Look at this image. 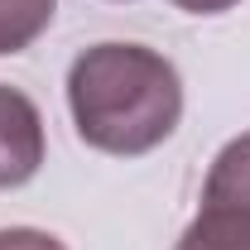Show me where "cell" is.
Instances as JSON below:
<instances>
[{"label":"cell","instance_id":"cell-2","mask_svg":"<svg viewBox=\"0 0 250 250\" xmlns=\"http://www.w3.org/2000/svg\"><path fill=\"white\" fill-rule=\"evenodd\" d=\"M43 164V116L24 92L0 82V192L29 183Z\"/></svg>","mask_w":250,"mask_h":250},{"label":"cell","instance_id":"cell-3","mask_svg":"<svg viewBox=\"0 0 250 250\" xmlns=\"http://www.w3.org/2000/svg\"><path fill=\"white\" fill-rule=\"evenodd\" d=\"M173 250H250V207L202 197L197 217L188 221V231L178 236Z\"/></svg>","mask_w":250,"mask_h":250},{"label":"cell","instance_id":"cell-4","mask_svg":"<svg viewBox=\"0 0 250 250\" xmlns=\"http://www.w3.org/2000/svg\"><path fill=\"white\" fill-rule=\"evenodd\" d=\"M202 197H217V202H246L250 207V130L236 135L207 168V183Z\"/></svg>","mask_w":250,"mask_h":250},{"label":"cell","instance_id":"cell-1","mask_svg":"<svg viewBox=\"0 0 250 250\" xmlns=\"http://www.w3.org/2000/svg\"><path fill=\"white\" fill-rule=\"evenodd\" d=\"M67 111L92 149L140 159L178 130L183 82L145 43H92L67 67Z\"/></svg>","mask_w":250,"mask_h":250},{"label":"cell","instance_id":"cell-7","mask_svg":"<svg viewBox=\"0 0 250 250\" xmlns=\"http://www.w3.org/2000/svg\"><path fill=\"white\" fill-rule=\"evenodd\" d=\"M178 10H188V15H226L231 5H241V0H173Z\"/></svg>","mask_w":250,"mask_h":250},{"label":"cell","instance_id":"cell-5","mask_svg":"<svg viewBox=\"0 0 250 250\" xmlns=\"http://www.w3.org/2000/svg\"><path fill=\"white\" fill-rule=\"evenodd\" d=\"M53 10H58V0H0V58L24 53L53 24Z\"/></svg>","mask_w":250,"mask_h":250},{"label":"cell","instance_id":"cell-6","mask_svg":"<svg viewBox=\"0 0 250 250\" xmlns=\"http://www.w3.org/2000/svg\"><path fill=\"white\" fill-rule=\"evenodd\" d=\"M0 250H67L58 236L39 231V226H5L0 231Z\"/></svg>","mask_w":250,"mask_h":250}]
</instances>
